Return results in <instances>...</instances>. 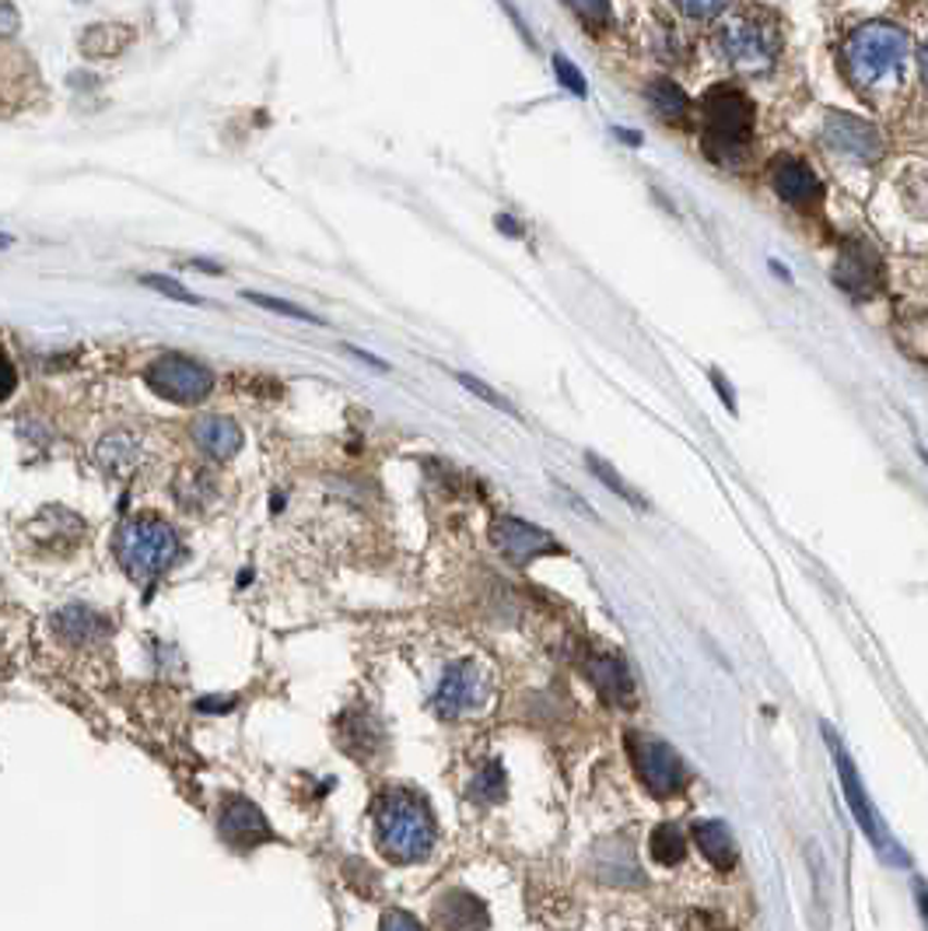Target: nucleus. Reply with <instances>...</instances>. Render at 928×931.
Masks as SVG:
<instances>
[{"label": "nucleus", "instance_id": "obj_33", "mask_svg": "<svg viewBox=\"0 0 928 931\" xmlns=\"http://www.w3.org/2000/svg\"><path fill=\"white\" fill-rule=\"evenodd\" d=\"M14 385H19V371H14V365L8 362L4 354H0V403L11 396Z\"/></svg>", "mask_w": 928, "mask_h": 931}, {"label": "nucleus", "instance_id": "obj_21", "mask_svg": "<svg viewBox=\"0 0 928 931\" xmlns=\"http://www.w3.org/2000/svg\"><path fill=\"white\" fill-rule=\"evenodd\" d=\"M218 494V483L210 477V469H183L175 480V501L183 504L186 512L193 509H204Z\"/></svg>", "mask_w": 928, "mask_h": 931}, {"label": "nucleus", "instance_id": "obj_18", "mask_svg": "<svg viewBox=\"0 0 928 931\" xmlns=\"http://www.w3.org/2000/svg\"><path fill=\"white\" fill-rule=\"evenodd\" d=\"M53 630L68 645H99L102 637L112 634V624L102 613H95L88 607H68L53 616Z\"/></svg>", "mask_w": 928, "mask_h": 931}, {"label": "nucleus", "instance_id": "obj_24", "mask_svg": "<svg viewBox=\"0 0 928 931\" xmlns=\"http://www.w3.org/2000/svg\"><path fill=\"white\" fill-rule=\"evenodd\" d=\"M613 855H616V858H607V855L599 852V855H596V872H593V875L607 879V882H616V886H624V882H642L638 865L631 861V855H627L624 844H616Z\"/></svg>", "mask_w": 928, "mask_h": 931}, {"label": "nucleus", "instance_id": "obj_15", "mask_svg": "<svg viewBox=\"0 0 928 931\" xmlns=\"http://www.w3.org/2000/svg\"><path fill=\"white\" fill-rule=\"evenodd\" d=\"M585 673H589V683L596 686V694L607 700V705L613 708H631L634 700V683H631V673H627V662L616 659V656H593L589 665H585Z\"/></svg>", "mask_w": 928, "mask_h": 931}, {"label": "nucleus", "instance_id": "obj_6", "mask_svg": "<svg viewBox=\"0 0 928 931\" xmlns=\"http://www.w3.org/2000/svg\"><path fill=\"white\" fill-rule=\"evenodd\" d=\"M144 382H148V389H155L161 400H172L179 406H197L210 396V389H215V371L183 354H161L144 368Z\"/></svg>", "mask_w": 928, "mask_h": 931}, {"label": "nucleus", "instance_id": "obj_31", "mask_svg": "<svg viewBox=\"0 0 928 931\" xmlns=\"http://www.w3.org/2000/svg\"><path fill=\"white\" fill-rule=\"evenodd\" d=\"M382 931H425V924L411 918L406 910H389L382 918Z\"/></svg>", "mask_w": 928, "mask_h": 931}, {"label": "nucleus", "instance_id": "obj_10", "mask_svg": "<svg viewBox=\"0 0 928 931\" xmlns=\"http://www.w3.org/2000/svg\"><path fill=\"white\" fill-rule=\"evenodd\" d=\"M491 543L509 558L512 564H529L536 558H547V553H561V543L553 539L547 529L529 526L523 518L504 515L491 526Z\"/></svg>", "mask_w": 928, "mask_h": 931}, {"label": "nucleus", "instance_id": "obj_35", "mask_svg": "<svg viewBox=\"0 0 928 931\" xmlns=\"http://www.w3.org/2000/svg\"><path fill=\"white\" fill-rule=\"evenodd\" d=\"M915 896H918V910H921V921L928 924V886H925L921 879L915 882Z\"/></svg>", "mask_w": 928, "mask_h": 931}, {"label": "nucleus", "instance_id": "obj_28", "mask_svg": "<svg viewBox=\"0 0 928 931\" xmlns=\"http://www.w3.org/2000/svg\"><path fill=\"white\" fill-rule=\"evenodd\" d=\"M589 466L596 469V477H599L602 483H607V487L613 490V494H621V498H627V501L634 504V509H645V501H642L638 494H634V490H631V487H627L624 480H616V477H613V469H610L607 463H602V460H596V455H589Z\"/></svg>", "mask_w": 928, "mask_h": 931}, {"label": "nucleus", "instance_id": "obj_7", "mask_svg": "<svg viewBox=\"0 0 928 931\" xmlns=\"http://www.w3.org/2000/svg\"><path fill=\"white\" fill-rule=\"evenodd\" d=\"M627 754H631V763H634V771H638L642 784L659 798L676 795L683 788V781H687L680 757L673 754V746H666L662 739H656V735L631 732L627 735Z\"/></svg>", "mask_w": 928, "mask_h": 931}, {"label": "nucleus", "instance_id": "obj_37", "mask_svg": "<svg viewBox=\"0 0 928 931\" xmlns=\"http://www.w3.org/2000/svg\"><path fill=\"white\" fill-rule=\"evenodd\" d=\"M921 77H925V85H928V42H925V49H921Z\"/></svg>", "mask_w": 928, "mask_h": 931}, {"label": "nucleus", "instance_id": "obj_36", "mask_svg": "<svg viewBox=\"0 0 928 931\" xmlns=\"http://www.w3.org/2000/svg\"><path fill=\"white\" fill-rule=\"evenodd\" d=\"M347 351H351L354 357H362V362H365V365H371V368H386V365L379 362V357H371V354H365V351H357V347H347Z\"/></svg>", "mask_w": 928, "mask_h": 931}, {"label": "nucleus", "instance_id": "obj_17", "mask_svg": "<svg viewBox=\"0 0 928 931\" xmlns=\"http://www.w3.org/2000/svg\"><path fill=\"white\" fill-rule=\"evenodd\" d=\"M435 921L445 931H484L487 928V910L477 896L463 890H449L438 896L435 904Z\"/></svg>", "mask_w": 928, "mask_h": 931}, {"label": "nucleus", "instance_id": "obj_22", "mask_svg": "<svg viewBox=\"0 0 928 931\" xmlns=\"http://www.w3.org/2000/svg\"><path fill=\"white\" fill-rule=\"evenodd\" d=\"M648 102H652L656 117L666 123H680L683 117H687V95L680 91V85H673V81H666V77L648 85Z\"/></svg>", "mask_w": 928, "mask_h": 931}, {"label": "nucleus", "instance_id": "obj_13", "mask_svg": "<svg viewBox=\"0 0 928 931\" xmlns=\"http://www.w3.org/2000/svg\"><path fill=\"white\" fill-rule=\"evenodd\" d=\"M834 281L858 302L872 298V294L879 291V256L862 242L844 245V253L834 267Z\"/></svg>", "mask_w": 928, "mask_h": 931}, {"label": "nucleus", "instance_id": "obj_14", "mask_svg": "<svg viewBox=\"0 0 928 931\" xmlns=\"http://www.w3.org/2000/svg\"><path fill=\"white\" fill-rule=\"evenodd\" d=\"M771 186H774V193L781 196V200L792 204V207H799V210H813V207H817V204L823 200V186H820V179L813 175V169H809V166H803V161H795V158H781V161H774V169H771Z\"/></svg>", "mask_w": 928, "mask_h": 931}, {"label": "nucleus", "instance_id": "obj_29", "mask_svg": "<svg viewBox=\"0 0 928 931\" xmlns=\"http://www.w3.org/2000/svg\"><path fill=\"white\" fill-rule=\"evenodd\" d=\"M455 379H460V385H466L469 392H474V396H480L484 403H491V406H498V411H504V414H512L515 417V406L504 400V396H498V392L487 385V382H480V379H474V375H455Z\"/></svg>", "mask_w": 928, "mask_h": 931}, {"label": "nucleus", "instance_id": "obj_5", "mask_svg": "<svg viewBox=\"0 0 928 931\" xmlns=\"http://www.w3.org/2000/svg\"><path fill=\"white\" fill-rule=\"evenodd\" d=\"M823 739H827V746H830V754H834V767H838V777H841V792H844V803H848V809H852V816H855V823L862 826V833H866L869 844L879 852V858L890 861V865H904L907 858H904V852L898 847V841L890 837L887 823L879 820L876 806L869 803V792H866V784H862V777H858V771H855L848 749L838 743V735L830 732L827 725H823Z\"/></svg>", "mask_w": 928, "mask_h": 931}, {"label": "nucleus", "instance_id": "obj_8", "mask_svg": "<svg viewBox=\"0 0 928 931\" xmlns=\"http://www.w3.org/2000/svg\"><path fill=\"white\" fill-rule=\"evenodd\" d=\"M719 49L725 63H732L736 71H764L774 63L778 53V36L771 25L754 22V19H736L732 25L722 28L719 36Z\"/></svg>", "mask_w": 928, "mask_h": 931}, {"label": "nucleus", "instance_id": "obj_20", "mask_svg": "<svg viewBox=\"0 0 928 931\" xmlns=\"http://www.w3.org/2000/svg\"><path fill=\"white\" fill-rule=\"evenodd\" d=\"M694 844L701 847V855L715 865L719 872H729L736 865V841L722 820H701L694 823Z\"/></svg>", "mask_w": 928, "mask_h": 931}, {"label": "nucleus", "instance_id": "obj_34", "mask_svg": "<svg viewBox=\"0 0 928 931\" xmlns=\"http://www.w3.org/2000/svg\"><path fill=\"white\" fill-rule=\"evenodd\" d=\"M572 11H575V14H585V19H589L593 25L610 19V4H572Z\"/></svg>", "mask_w": 928, "mask_h": 931}, {"label": "nucleus", "instance_id": "obj_1", "mask_svg": "<svg viewBox=\"0 0 928 931\" xmlns=\"http://www.w3.org/2000/svg\"><path fill=\"white\" fill-rule=\"evenodd\" d=\"M376 833L386 858L420 861L435 847V820L428 803L411 788H389L376 798Z\"/></svg>", "mask_w": 928, "mask_h": 931}, {"label": "nucleus", "instance_id": "obj_12", "mask_svg": "<svg viewBox=\"0 0 928 931\" xmlns=\"http://www.w3.org/2000/svg\"><path fill=\"white\" fill-rule=\"evenodd\" d=\"M823 134L827 144L838 147V151L862 158V161H872L883 151V140H879V130L858 117H848V112H830L827 123H823Z\"/></svg>", "mask_w": 928, "mask_h": 931}, {"label": "nucleus", "instance_id": "obj_30", "mask_svg": "<svg viewBox=\"0 0 928 931\" xmlns=\"http://www.w3.org/2000/svg\"><path fill=\"white\" fill-rule=\"evenodd\" d=\"M553 71H558V77H561V85L567 88V91H575V95H585L589 88H585V77L578 74V68L572 60H564V57H553Z\"/></svg>", "mask_w": 928, "mask_h": 931}, {"label": "nucleus", "instance_id": "obj_11", "mask_svg": "<svg viewBox=\"0 0 928 931\" xmlns=\"http://www.w3.org/2000/svg\"><path fill=\"white\" fill-rule=\"evenodd\" d=\"M218 826H221V837L232 847H242V852H246V847H256V844L270 841V823L264 820V812H259L249 798H242V795H228L224 798Z\"/></svg>", "mask_w": 928, "mask_h": 931}, {"label": "nucleus", "instance_id": "obj_26", "mask_svg": "<svg viewBox=\"0 0 928 931\" xmlns=\"http://www.w3.org/2000/svg\"><path fill=\"white\" fill-rule=\"evenodd\" d=\"M469 795H474L477 803H501V798H504V771H501V763H487L484 771L474 777V788H469Z\"/></svg>", "mask_w": 928, "mask_h": 931}, {"label": "nucleus", "instance_id": "obj_9", "mask_svg": "<svg viewBox=\"0 0 928 931\" xmlns=\"http://www.w3.org/2000/svg\"><path fill=\"white\" fill-rule=\"evenodd\" d=\"M487 700V676L477 662H455L445 669L442 683L431 697V708L438 718H463L469 711H480Z\"/></svg>", "mask_w": 928, "mask_h": 931}, {"label": "nucleus", "instance_id": "obj_16", "mask_svg": "<svg viewBox=\"0 0 928 931\" xmlns=\"http://www.w3.org/2000/svg\"><path fill=\"white\" fill-rule=\"evenodd\" d=\"M190 434H193V441H197V449L204 455H210V460H232V455L242 449V428L232 417H221V414L193 417Z\"/></svg>", "mask_w": 928, "mask_h": 931}, {"label": "nucleus", "instance_id": "obj_25", "mask_svg": "<svg viewBox=\"0 0 928 931\" xmlns=\"http://www.w3.org/2000/svg\"><path fill=\"white\" fill-rule=\"evenodd\" d=\"M242 298L253 302V305H259V308H267V313H277V316L302 319V322H313V326H327V319H322V316L308 313V308L291 305V302H284V298H270V294H259V291H242Z\"/></svg>", "mask_w": 928, "mask_h": 931}, {"label": "nucleus", "instance_id": "obj_27", "mask_svg": "<svg viewBox=\"0 0 928 931\" xmlns=\"http://www.w3.org/2000/svg\"><path fill=\"white\" fill-rule=\"evenodd\" d=\"M141 284L144 287H151V291H158V294H166V298H175V302H183V305H200L204 298L200 294H193L190 287H183L179 281H172V277H158V273H144L141 277Z\"/></svg>", "mask_w": 928, "mask_h": 931}, {"label": "nucleus", "instance_id": "obj_19", "mask_svg": "<svg viewBox=\"0 0 928 931\" xmlns=\"http://www.w3.org/2000/svg\"><path fill=\"white\" fill-rule=\"evenodd\" d=\"M95 463L120 480L134 477L141 466V438L130 431H109L99 445H95Z\"/></svg>", "mask_w": 928, "mask_h": 931}, {"label": "nucleus", "instance_id": "obj_2", "mask_svg": "<svg viewBox=\"0 0 928 931\" xmlns=\"http://www.w3.org/2000/svg\"><path fill=\"white\" fill-rule=\"evenodd\" d=\"M112 553H117L120 567L134 581H151L179 561L183 543H179V532L169 522L155 515H137L126 518L112 536Z\"/></svg>", "mask_w": 928, "mask_h": 931}, {"label": "nucleus", "instance_id": "obj_38", "mask_svg": "<svg viewBox=\"0 0 928 931\" xmlns=\"http://www.w3.org/2000/svg\"><path fill=\"white\" fill-rule=\"evenodd\" d=\"M11 242H14L11 235H0V249H8V245H11Z\"/></svg>", "mask_w": 928, "mask_h": 931}, {"label": "nucleus", "instance_id": "obj_4", "mask_svg": "<svg viewBox=\"0 0 928 931\" xmlns=\"http://www.w3.org/2000/svg\"><path fill=\"white\" fill-rule=\"evenodd\" d=\"M705 126H708V140L705 151L722 161V166H732L740 161L743 147L750 144L754 134V106L750 98L736 88H711L705 95Z\"/></svg>", "mask_w": 928, "mask_h": 931}, {"label": "nucleus", "instance_id": "obj_32", "mask_svg": "<svg viewBox=\"0 0 928 931\" xmlns=\"http://www.w3.org/2000/svg\"><path fill=\"white\" fill-rule=\"evenodd\" d=\"M680 11L691 14V19H705L708 22V19H719V14H725L729 4H691V0H683Z\"/></svg>", "mask_w": 928, "mask_h": 931}, {"label": "nucleus", "instance_id": "obj_3", "mask_svg": "<svg viewBox=\"0 0 928 931\" xmlns=\"http://www.w3.org/2000/svg\"><path fill=\"white\" fill-rule=\"evenodd\" d=\"M844 60H848V74L858 88L890 85V81L904 74L907 36L890 22L858 25L848 36V46H844Z\"/></svg>", "mask_w": 928, "mask_h": 931}, {"label": "nucleus", "instance_id": "obj_23", "mask_svg": "<svg viewBox=\"0 0 928 931\" xmlns=\"http://www.w3.org/2000/svg\"><path fill=\"white\" fill-rule=\"evenodd\" d=\"M648 852H652V858L659 865H666V869H673V865L683 861V852H687V841H683V830L676 823H659L652 830V837H648Z\"/></svg>", "mask_w": 928, "mask_h": 931}]
</instances>
